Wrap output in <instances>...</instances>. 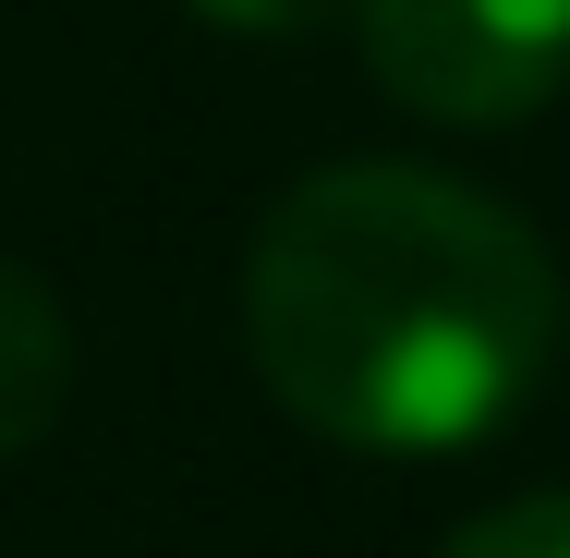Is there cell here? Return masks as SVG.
<instances>
[{"instance_id": "6da1fadb", "label": "cell", "mask_w": 570, "mask_h": 558, "mask_svg": "<svg viewBox=\"0 0 570 558\" xmlns=\"http://www.w3.org/2000/svg\"><path fill=\"white\" fill-rule=\"evenodd\" d=\"M243 340L292 425L364 461H450L559 352L547 243L450 170L352 158L292 183L243 255Z\"/></svg>"}, {"instance_id": "7a4b0ae2", "label": "cell", "mask_w": 570, "mask_h": 558, "mask_svg": "<svg viewBox=\"0 0 570 558\" xmlns=\"http://www.w3.org/2000/svg\"><path fill=\"white\" fill-rule=\"evenodd\" d=\"M352 25L364 74L450 134L534 121L570 86V0H352Z\"/></svg>"}, {"instance_id": "3957f363", "label": "cell", "mask_w": 570, "mask_h": 558, "mask_svg": "<svg viewBox=\"0 0 570 558\" xmlns=\"http://www.w3.org/2000/svg\"><path fill=\"white\" fill-rule=\"evenodd\" d=\"M61 389H73V329H61L49 280H24L0 255V461H24L61 425Z\"/></svg>"}, {"instance_id": "277c9868", "label": "cell", "mask_w": 570, "mask_h": 558, "mask_svg": "<svg viewBox=\"0 0 570 558\" xmlns=\"http://www.w3.org/2000/svg\"><path fill=\"white\" fill-rule=\"evenodd\" d=\"M438 558H570V486L547 498H510V510H473Z\"/></svg>"}, {"instance_id": "5b68a950", "label": "cell", "mask_w": 570, "mask_h": 558, "mask_svg": "<svg viewBox=\"0 0 570 558\" xmlns=\"http://www.w3.org/2000/svg\"><path fill=\"white\" fill-rule=\"evenodd\" d=\"M207 25H230V37H304V25H328V12H352V0H195Z\"/></svg>"}]
</instances>
